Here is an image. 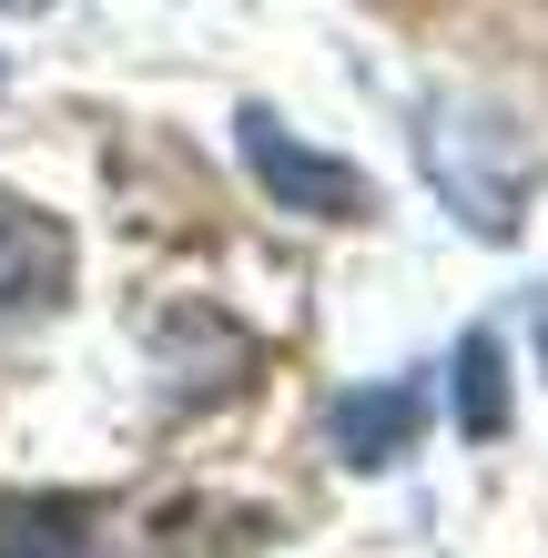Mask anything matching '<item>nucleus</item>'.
Masks as SVG:
<instances>
[{"label":"nucleus","mask_w":548,"mask_h":558,"mask_svg":"<svg viewBox=\"0 0 548 558\" xmlns=\"http://www.w3.org/2000/svg\"><path fill=\"white\" fill-rule=\"evenodd\" d=\"M458 426H467V437H498V426H508V355H498L488 325L458 336Z\"/></svg>","instance_id":"obj_6"},{"label":"nucleus","mask_w":548,"mask_h":558,"mask_svg":"<svg viewBox=\"0 0 548 558\" xmlns=\"http://www.w3.org/2000/svg\"><path fill=\"white\" fill-rule=\"evenodd\" d=\"M0 11H51V0H0Z\"/></svg>","instance_id":"obj_8"},{"label":"nucleus","mask_w":548,"mask_h":558,"mask_svg":"<svg viewBox=\"0 0 548 558\" xmlns=\"http://www.w3.org/2000/svg\"><path fill=\"white\" fill-rule=\"evenodd\" d=\"M416 426H427V386H416V376L345 386V397L326 407V437H336L345 468H397V457L416 447Z\"/></svg>","instance_id":"obj_5"},{"label":"nucleus","mask_w":548,"mask_h":558,"mask_svg":"<svg viewBox=\"0 0 548 558\" xmlns=\"http://www.w3.org/2000/svg\"><path fill=\"white\" fill-rule=\"evenodd\" d=\"M538 366H548V284H538Z\"/></svg>","instance_id":"obj_7"},{"label":"nucleus","mask_w":548,"mask_h":558,"mask_svg":"<svg viewBox=\"0 0 548 558\" xmlns=\"http://www.w3.org/2000/svg\"><path fill=\"white\" fill-rule=\"evenodd\" d=\"M0 558H122V538H112L102 498L21 487V498H0Z\"/></svg>","instance_id":"obj_4"},{"label":"nucleus","mask_w":548,"mask_h":558,"mask_svg":"<svg viewBox=\"0 0 548 558\" xmlns=\"http://www.w3.org/2000/svg\"><path fill=\"white\" fill-rule=\"evenodd\" d=\"M416 122H427V133H416V153H427V183L447 193V214H458L467 234L508 244V234H519V214H528V183H538L528 143L508 133L488 102H458V92H437Z\"/></svg>","instance_id":"obj_1"},{"label":"nucleus","mask_w":548,"mask_h":558,"mask_svg":"<svg viewBox=\"0 0 548 558\" xmlns=\"http://www.w3.org/2000/svg\"><path fill=\"white\" fill-rule=\"evenodd\" d=\"M61 294H72V234H61L41 204L0 193V336L61 315Z\"/></svg>","instance_id":"obj_3"},{"label":"nucleus","mask_w":548,"mask_h":558,"mask_svg":"<svg viewBox=\"0 0 548 558\" xmlns=\"http://www.w3.org/2000/svg\"><path fill=\"white\" fill-rule=\"evenodd\" d=\"M244 162H254V183L275 193L284 214H315V223H366L376 214V183L356 173V162H336V153H315V143H295L284 122L265 112V102H244Z\"/></svg>","instance_id":"obj_2"}]
</instances>
